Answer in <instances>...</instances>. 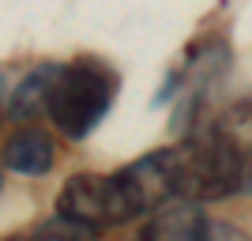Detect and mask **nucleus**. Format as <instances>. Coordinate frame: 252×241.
Returning <instances> with one entry per match:
<instances>
[{
    "label": "nucleus",
    "instance_id": "obj_5",
    "mask_svg": "<svg viewBox=\"0 0 252 241\" xmlns=\"http://www.w3.org/2000/svg\"><path fill=\"white\" fill-rule=\"evenodd\" d=\"M0 158H4V166L15 170V173L42 177V173H49L53 158H57V143L45 136L42 128L23 125V128H15V132L4 139V147H0Z\"/></svg>",
    "mask_w": 252,
    "mask_h": 241
},
{
    "label": "nucleus",
    "instance_id": "obj_4",
    "mask_svg": "<svg viewBox=\"0 0 252 241\" xmlns=\"http://www.w3.org/2000/svg\"><path fill=\"white\" fill-rule=\"evenodd\" d=\"M139 241H252L249 234H241L230 222H215L207 215L192 207L189 200H181L177 207L173 204H162V207L151 215V222L143 226Z\"/></svg>",
    "mask_w": 252,
    "mask_h": 241
},
{
    "label": "nucleus",
    "instance_id": "obj_6",
    "mask_svg": "<svg viewBox=\"0 0 252 241\" xmlns=\"http://www.w3.org/2000/svg\"><path fill=\"white\" fill-rule=\"evenodd\" d=\"M49 79H53V64H42V68H34V72L19 83V91H15L11 102H8V109H11L15 121H34L38 113H45Z\"/></svg>",
    "mask_w": 252,
    "mask_h": 241
},
{
    "label": "nucleus",
    "instance_id": "obj_2",
    "mask_svg": "<svg viewBox=\"0 0 252 241\" xmlns=\"http://www.w3.org/2000/svg\"><path fill=\"white\" fill-rule=\"evenodd\" d=\"M169 200H177V192H173V173H169V151L162 147L117 173L68 177L57 196V215L83 222L91 230H105V226H121L136 215L158 211Z\"/></svg>",
    "mask_w": 252,
    "mask_h": 241
},
{
    "label": "nucleus",
    "instance_id": "obj_1",
    "mask_svg": "<svg viewBox=\"0 0 252 241\" xmlns=\"http://www.w3.org/2000/svg\"><path fill=\"white\" fill-rule=\"evenodd\" d=\"M169 151V173L177 200L203 204L252 189V98L222 109L207 128Z\"/></svg>",
    "mask_w": 252,
    "mask_h": 241
},
{
    "label": "nucleus",
    "instance_id": "obj_3",
    "mask_svg": "<svg viewBox=\"0 0 252 241\" xmlns=\"http://www.w3.org/2000/svg\"><path fill=\"white\" fill-rule=\"evenodd\" d=\"M117 72L98 57H75L68 64H53L49 95H45V117L57 132L68 139H87L105 121L117 98Z\"/></svg>",
    "mask_w": 252,
    "mask_h": 241
},
{
    "label": "nucleus",
    "instance_id": "obj_8",
    "mask_svg": "<svg viewBox=\"0 0 252 241\" xmlns=\"http://www.w3.org/2000/svg\"><path fill=\"white\" fill-rule=\"evenodd\" d=\"M4 95H8V87H4V75H0V105H4Z\"/></svg>",
    "mask_w": 252,
    "mask_h": 241
},
{
    "label": "nucleus",
    "instance_id": "obj_7",
    "mask_svg": "<svg viewBox=\"0 0 252 241\" xmlns=\"http://www.w3.org/2000/svg\"><path fill=\"white\" fill-rule=\"evenodd\" d=\"M4 241H94V230L83 226V222H72V219H64V215H57V219L38 222L34 230L11 234Z\"/></svg>",
    "mask_w": 252,
    "mask_h": 241
}]
</instances>
